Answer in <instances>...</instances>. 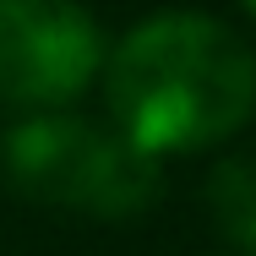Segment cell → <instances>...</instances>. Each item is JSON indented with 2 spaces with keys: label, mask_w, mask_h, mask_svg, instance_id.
<instances>
[{
  "label": "cell",
  "mask_w": 256,
  "mask_h": 256,
  "mask_svg": "<svg viewBox=\"0 0 256 256\" xmlns=\"http://www.w3.org/2000/svg\"><path fill=\"white\" fill-rule=\"evenodd\" d=\"M114 131L148 158L196 153L256 114L251 44L202 11H158L104 60Z\"/></svg>",
  "instance_id": "cell-1"
},
{
  "label": "cell",
  "mask_w": 256,
  "mask_h": 256,
  "mask_svg": "<svg viewBox=\"0 0 256 256\" xmlns=\"http://www.w3.org/2000/svg\"><path fill=\"white\" fill-rule=\"evenodd\" d=\"M0 169L16 196L50 207H76L93 218H131L158 202L164 169L131 148L120 131H104L76 114H33L6 131Z\"/></svg>",
  "instance_id": "cell-2"
},
{
  "label": "cell",
  "mask_w": 256,
  "mask_h": 256,
  "mask_svg": "<svg viewBox=\"0 0 256 256\" xmlns=\"http://www.w3.org/2000/svg\"><path fill=\"white\" fill-rule=\"evenodd\" d=\"M104 66V33L82 0H0V98L54 114Z\"/></svg>",
  "instance_id": "cell-3"
},
{
  "label": "cell",
  "mask_w": 256,
  "mask_h": 256,
  "mask_svg": "<svg viewBox=\"0 0 256 256\" xmlns=\"http://www.w3.org/2000/svg\"><path fill=\"white\" fill-rule=\"evenodd\" d=\"M207 207L218 229L256 256V158H224L207 180Z\"/></svg>",
  "instance_id": "cell-4"
},
{
  "label": "cell",
  "mask_w": 256,
  "mask_h": 256,
  "mask_svg": "<svg viewBox=\"0 0 256 256\" xmlns=\"http://www.w3.org/2000/svg\"><path fill=\"white\" fill-rule=\"evenodd\" d=\"M246 11H251V16H256V0H246Z\"/></svg>",
  "instance_id": "cell-5"
}]
</instances>
